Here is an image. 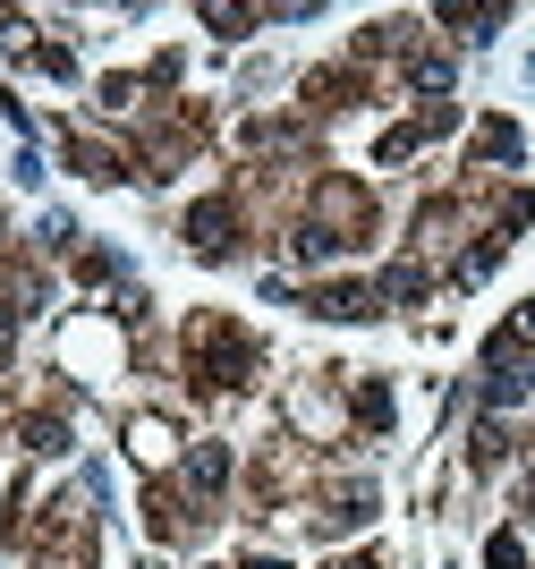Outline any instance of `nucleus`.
Here are the masks:
<instances>
[{"label": "nucleus", "mask_w": 535, "mask_h": 569, "mask_svg": "<svg viewBox=\"0 0 535 569\" xmlns=\"http://www.w3.org/2000/svg\"><path fill=\"white\" fill-rule=\"evenodd\" d=\"M315 315H340V323H349V315H374V289H324Z\"/></svg>", "instance_id": "f257e3e1"}, {"label": "nucleus", "mask_w": 535, "mask_h": 569, "mask_svg": "<svg viewBox=\"0 0 535 569\" xmlns=\"http://www.w3.org/2000/svg\"><path fill=\"white\" fill-rule=\"evenodd\" d=\"M196 247H205V256H212V247H230V213H221V204L196 213Z\"/></svg>", "instance_id": "f03ea898"}, {"label": "nucleus", "mask_w": 535, "mask_h": 569, "mask_svg": "<svg viewBox=\"0 0 535 569\" xmlns=\"http://www.w3.org/2000/svg\"><path fill=\"white\" fill-rule=\"evenodd\" d=\"M187 476H196V485H205V493H212V485L230 476V451H196V459H187Z\"/></svg>", "instance_id": "7ed1b4c3"}, {"label": "nucleus", "mask_w": 535, "mask_h": 569, "mask_svg": "<svg viewBox=\"0 0 535 569\" xmlns=\"http://www.w3.org/2000/svg\"><path fill=\"white\" fill-rule=\"evenodd\" d=\"M485 561H493V569H527V561H518V545H511V536H493V552H485Z\"/></svg>", "instance_id": "20e7f679"}]
</instances>
